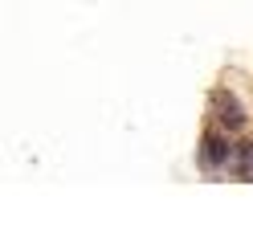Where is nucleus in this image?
I'll return each instance as SVG.
<instances>
[{
  "label": "nucleus",
  "mask_w": 253,
  "mask_h": 245,
  "mask_svg": "<svg viewBox=\"0 0 253 245\" xmlns=\"http://www.w3.org/2000/svg\"><path fill=\"white\" fill-rule=\"evenodd\" d=\"M200 159L209 163V168H220V163L229 159V139H225V135H204V147H200Z\"/></svg>",
  "instance_id": "1"
},
{
  "label": "nucleus",
  "mask_w": 253,
  "mask_h": 245,
  "mask_svg": "<svg viewBox=\"0 0 253 245\" xmlns=\"http://www.w3.org/2000/svg\"><path fill=\"white\" fill-rule=\"evenodd\" d=\"M241 176H245V180H253V143L241 151Z\"/></svg>",
  "instance_id": "3"
},
{
  "label": "nucleus",
  "mask_w": 253,
  "mask_h": 245,
  "mask_svg": "<svg viewBox=\"0 0 253 245\" xmlns=\"http://www.w3.org/2000/svg\"><path fill=\"white\" fill-rule=\"evenodd\" d=\"M216 119L225 123L229 131H237V127L245 123V114H241V106H237V98H233V94H216Z\"/></svg>",
  "instance_id": "2"
}]
</instances>
